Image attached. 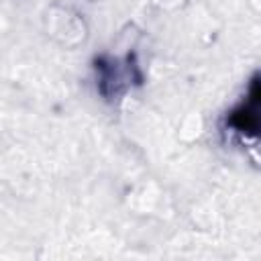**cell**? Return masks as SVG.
<instances>
[{
    "instance_id": "obj_1",
    "label": "cell",
    "mask_w": 261,
    "mask_h": 261,
    "mask_svg": "<svg viewBox=\"0 0 261 261\" xmlns=\"http://www.w3.org/2000/svg\"><path fill=\"white\" fill-rule=\"evenodd\" d=\"M94 69H96L98 94L106 102L120 100L133 86H141L145 80L135 53H128L124 59L98 55L94 59Z\"/></svg>"
},
{
    "instance_id": "obj_2",
    "label": "cell",
    "mask_w": 261,
    "mask_h": 261,
    "mask_svg": "<svg viewBox=\"0 0 261 261\" xmlns=\"http://www.w3.org/2000/svg\"><path fill=\"white\" fill-rule=\"evenodd\" d=\"M259 73H255L249 82L247 94L226 112L224 126L239 135L241 139H257L259 135Z\"/></svg>"
}]
</instances>
